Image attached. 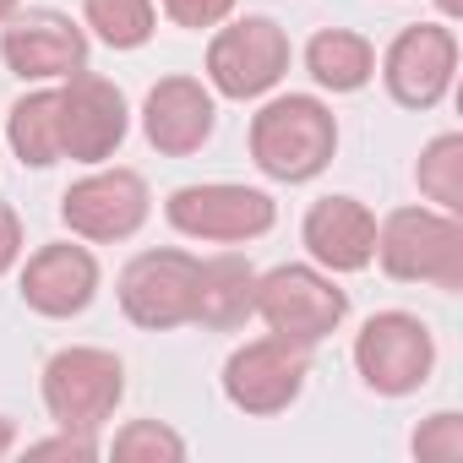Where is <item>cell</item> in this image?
Masks as SVG:
<instances>
[{"label": "cell", "mask_w": 463, "mask_h": 463, "mask_svg": "<svg viewBox=\"0 0 463 463\" xmlns=\"http://www.w3.org/2000/svg\"><path fill=\"white\" fill-rule=\"evenodd\" d=\"M338 153V115L317 93H279L251 115V164L279 185L317 180Z\"/></svg>", "instance_id": "1"}, {"label": "cell", "mask_w": 463, "mask_h": 463, "mask_svg": "<svg viewBox=\"0 0 463 463\" xmlns=\"http://www.w3.org/2000/svg\"><path fill=\"white\" fill-rule=\"evenodd\" d=\"M387 279L398 284H430V289H463V223L441 207H392L376 223V257Z\"/></svg>", "instance_id": "2"}, {"label": "cell", "mask_w": 463, "mask_h": 463, "mask_svg": "<svg viewBox=\"0 0 463 463\" xmlns=\"http://www.w3.org/2000/svg\"><path fill=\"white\" fill-rule=\"evenodd\" d=\"M257 317L268 322V333L317 349L322 338H333L344 327L349 295L317 262H284L273 273H257Z\"/></svg>", "instance_id": "3"}, {"label": "cell", "mask_w": 463, "mask_h": 463, "mask_svg": "<svg viewBox=\"0 0 463 463\" xmlns=\"http://www.w3.org/2000/svg\"><path fill=\"white\" fill-rule=\"evenodd\" d=\"M44 409L61 430H99L115 403L126 398V365L120 354L99 349V344H71V349H55L44 360Z\"/></svg>", "instance_id": "4"}, {"label": "cell", "mask_w": 463, "mask_h": 463, "mask_svg": "<svg viewBox=\"0 0 463 463\" xmlns=\"http://www.w3.org/2000/svg\"><path fill=\"white\" fill-rule=\"evenodd\" d=\"M164 218L175 235L185 241H207V246H246L262 241L279 223V202L257 185H235V180H207V185H180L164 202Z\"/></svg>", "instance_id": "5"}, {"label": "cell", "mask_w": 463, "mask_h": 463, "mask_svg": "<svg viewBox=\"0 0 463 463\" xmlns=\"http://www.w3.org/2000/svg\"><path fill=\"white\" fill-rule=\"evenodd\" d=\"M289 71V33L273 17L218 23L207 39V88L218 99H268Z\"/></svg>", "instance_id": "6"}, {"label": "cell", "mask_w": 463, "mask_h": 463, "mask_svg": "<svg viewBox=\"0 0 463 463\" xmlns=\"http://www.w3.org/2000/svg\"><path fill=\"white\" fill-rule=\"evenodd\" d=\"M196 279H202V257L164 246V251H137L120 268L115 295L131 327L169 333V327L196 322Z\"/></svg>", "instance_id": "7"}, {"label": "cell", "mask_w": 463, "mask_h": 463, "mask_svg": "<svg viewBox=\"0 0 463 463\" xmlns=\"http://www.w3.org/2000/svg\"><path fill=\"white\" fill-rule=\"evenodd\" d=\"M354 371L382 398H409L436 371V338L414 311H376L354 333Z\"/></svg>", "instance_id": "8"}, {"label": "cell", "mask_w": 463, "mask_h": 463, "mask_svg": "<svg viewBox=\"0 0 463 463\" xmlns=\"http://www.w3.org/2000/svg\"><path fill=\"white\" fill-rule=\"evenodd\" d=\"M306 376H311V349L268 333V338L241 344L223 360V398L241 414L268 420V414H284L306 392Z\"/></svg>", "instance_id": "9"}, {"label": "cell", "mask_w": 463, "mask_h": 463, "mask_svg": "<svg viewBox=\"0 0 463 463\" xmlns=\"http://www.w3.org/2000/svg\"><path fill=\"white\" fill-rule=\"evenodd\" d=\"M153 213V196H147V180L137 169H99L82 175L77 185H66L61 196V223L71 229L77 241L88 246H115V241H131L137 229L147 223Z\"/></svg>", "instance_id": "10"}, {"label": "cell", "mask_w": 463, "mask_h": 463, "mask_svg": "<svg viewBox=\"0 0 463 463\" xmlns=\"http://www.w3.org/2000/svg\"><path fill=\"white\" fill-rule=\"evenodd\" d=\"M0 61L23 82H66L77 71H88V33L50 6L33 12H12L0 23Z\"/></svg>", "instance_id": "11"}, {"label": "cell", "mask_w": 463, "mask_h": 463, "mask_svg": "<svg viewBox=\"0 0 463 463\" xmlns=\"http://www.w3.org/2000/svg\"><path fill=\"white\" fill-rule=\"evenodd\" d=\"M131 131V109H126V93L99 77V71H77L61 82V158H77V164H104L120 153Z\"/></svg>", "instance_id": "12"}, {"label": "cell", "mask_w": 463, "mask_h": 463, "mask_svg": "<svg viewBox=\"0 0 463 463\" xmlns=\"http://www.w3.org/2000/svg\"><path fill=\"white\" fill-rule=\"evenodd\" d=\"M452 71H458V33L447 23H414L382 55V82L403 109H436L452 88Z\"/></svg>", "instance_id": "13"}, {"label": "cell", "mask_w": 463, "mask_h": 463, "mask_svg": "<svg viewBox=\"0 0 463 463\" xmlns=\"http://www.w3.org/2000/svg\"><path fill=\"white\" fill-rule=\"evenodd\" d=\"M17 289H23V306L33 317H50V322L82 317L99 295V257L77 241H50L23 262Z\"/></svg>", "instance_id": "14"}, {"label": "cell", "mask_w": 463, "mask_h": 463, "mask_svg": "<svg viewBox=\"0 0 463 463\" xmlns=\"http://www.w3.org/2000/svg\"><path fill=\"white\" fill-rule=\"evenodd\" d=\"M213 126H218V104H213V88L196 77H158L142 99V137L164 158L202 153Z\"/></svg>", "instance_id": "15"}, {"label": "cell", "mask_w": 463, "mask_h": 463, "mask_svg": "<svg viewBox=\"0 0 463 463\" xmlns=\"http://www.w3.org/2000/svg\"><path fill=\"white\" fill-rule=\"evenodd\" d=\"M300 241L322 273H365L376 257V213L360 196H322L300 218Z\"/></svg>", "instance_id": "16"}, {"label": "cell", "mask_w": 463, "mask_h": 463, "mask_svg": "<svg viewBox=\"0 0 463 463\" xmlns=\"http://www.w3.org/2000/svg\"><path fill=\"white\" fill-rule=\"evenodd\" d=\"M251 317H257V268L241 251L207 257L196 279V322L213 333H235Z\"/></svg>", "instance_id": "17"}, {"label": "cell", "mask_w": 463, "mask_h": 463, "mask_svg": "<svg viewBox=\"0 0 463 463\" xmlns=\"http://www.w3.org/2000/svg\"><path fill=\"white\" fill-rule=\"evenodd\" d=\"M306 71L317 88L327 93H360L371 77H376V50L365 33L354 28H322L311 44H306Z\"/></svg>", "instance_id": "18"}, {"label": "cell", "mask_w": 463, "mask_h": 463, "mask_svg": "<svg viewBox=\"0 0 463 463\" xmlns=\"http://www.w3.org/2000/svg\"><path fill=\"white\" fill-rule=\"evenodd\" d=\"M6 142L28 169L61 164V88H33L6 115Z\"/></svg>", "instance_id": "19"}, {"label": "cell", "mask_w": 463, "mask_h": 463, "mask_svg": "<svg viewBox=\"0 0 463 463\" xmlns=\"http://www.w3.org/2000/svg\"><path fill=\"white\" fill-rule=\"evenodd\" d=\"M82 23L109 50H142L158 28V6L153 0H82Z\"/></svg>", "instance_id": "20"}, {"label": "cell", "mask_w": 463, "mask_h": 463, "mask_svg": "<svg viewBox=\"0 0 463 463\" xmlns=\"http://www.w3.org/2000/svg\"><path fill=\"white\" fill-rule=\"evenodd\" d=\"M414 180H420V196L441 213H463V137L458 131H441L425 142L420 164H414Z\"/></svg>", "instance_id": "21"}, {"label": "cell", "mask_w": 463, "mask_h": 463, "mask_svg": "<svg viewBox=\"0 0 463 463\" xmlns=\"http://www.w3.org/2000/svg\"><path fill=\"white\" fill-rule=\"evenodd\" d=\"M109 452L126 458V463H180L185 458V436L169 430L164 420H131V425L115 430Z\"/></svg>", "instance_id": "22"}, {"label": "cell", "mask_w": 463, "mask_h": 463, "mask_svg": "<svg viewBox=\"0 0 463 463\" xmlns=\"http://www.w3.org/2000/svg\"><path fill=\"white\" fill-rule=\"evenodd\" d=\"M409 452L425 458V463H458L463 458V414L441 409V414L420 420V430L409 436Z\"/></svg>", "instance_id": "23"}, {"label": "cell", "mask_w": 463, "mask_h": 463, "mask_svg": "<svg viewBox=\"0 0 463 463\" xmlns=\"http://www.w3.org/2000/svg\"><path fill=\"white\" fill-rule=\"evenodd\" d=\"M158 6H164V17L175 28H191V33L218 28V23L235 17V0H158Z\"/></svg>", "instance_id": "24"}, {"label": "cell", "mask_w": 463, "mask_h": 463, "mask_svg": "<svg viewBox=\"0 0 463 463\" xmlns=\"http://www.w3.org/2000/svg\"><path fill=\"white\" fill-rule=\"evenodd\" d=\"M28 458H99V441L88 430H61L50 441H28Z\"/></svg>", "instance_id": "25"}, {"label": "cell", "mask_w": 463, "mask_h": 463, "mask_svg": "<svg viewBox=\"0 0 463 463\" xmlns=\"http://www.w3.org/2000/svg\"><path fill=\"white\" fill-rule=\"evenodd\" d=\"M23 262V218L12 202H0V279Z\"/></svg>", "instance_id": "26"}, {"label": "cell", "mask_w": 463, "mask_h": 463, "mask_svg": "<svg viewBox=\"0 0 463 463\" xmlns=\"http://www.w3.org/2000/svg\"><path fill=\"white\" fill-rule=\"evenodd\" d=\"M12 447H17V425H12V420H6V414H0V458H6V452H12Z\"/></svg>", "instance_id": "27"}, {"label": "cell", "mask_w": 463, "mask_h": 463, "mask_svg": "<svg viewBox=\"0 0 463 463\" xmlns=\"http://www.w3.org/2000/svg\"><path fill=\"white\" fill-rule=\"evenodd\" d=\"M436 6H441V17H447V23H458V17H463V0H436Z\"/></svg>", "instance_id": "28"}, {"label": "cell", "mask_w": 463, "mask_h": 463, "mask_svg": "<svg viewBox=\"0 0 463 463\" xmlns=\"http://www.w3.org/2000/svg\"><path fill=\"white\" fill-rule=\"evenodd\" d=\"M17 6H23V0H0V23H6V17H12Z\"/></svg>", "instance_id": "29"}]
</instances>
